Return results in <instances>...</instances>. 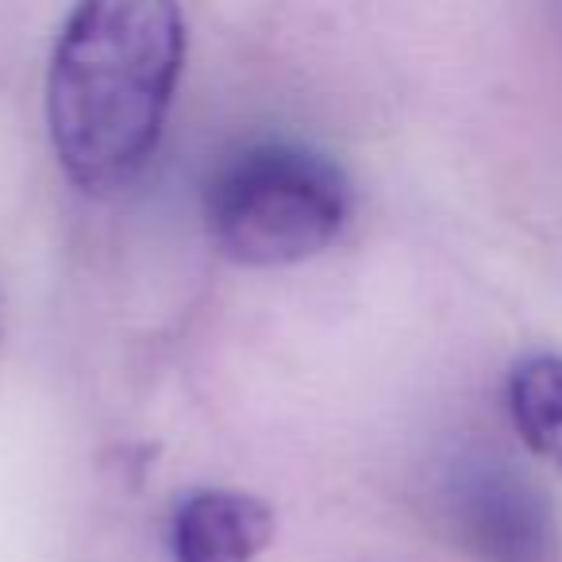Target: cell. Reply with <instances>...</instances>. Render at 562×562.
<instances>
[{"instance_id":"4","label":"cell","mask_w":562,"mask_h":562,"mask_svg":"<svg viewBox=\"0 0 562 562\" xmlns=\"http://www.w3.org/2000/svg\"><path fill=\"white\" fill-rule=\"evenodd\" d=\"M273 539V513L255 493L196 490L173 508V562H255Z\"/></svg>"},{"instance_id":"3","label":"cell","mask_w":562,"mask_h":562,"mask_svg":"<svg viewBox=\"0 0 562 562\" xmlns=\"http://www.w3.org/2000/svg\"><path fill=\"white\" fill-rule=\"evenodd\" d=\"M454 536L482 562H547L554 516L539 485L501 459H467L447 477Z\"/></svg>"},{"instance_id":"5","label":"cell","mask_w":562,"mask_h":562,"mask_svg":"<svg viewBox=\"0 0 562 562\" xmlns=\"http://www.w3.org/2000/svg\"><path fill=\"white\" fill-rule=\"evenodd\" d=\"M505 405L516 436L562 474V351H531L508 367Z\"/></svg>"},{"instance_id":"2","label":"cell","mask_w":562,"mask_h":562,"mask_svg":"<svg viewBox=\"0 0 562 562\" xmlns=\"http://www.w3.org/2000/svg\"><path fill=\"white\" fill-rule=\"evenodd\" d=\"M355 209L347 173L301 143H258L209 186V235L243 266H293L328 250Z\"/></svg>"},{"instance_id":"1","label":"cell","mask_w":562,"mask_h":562,"mask_svg":"<svg viewBox=\"0 0 562 562\" xmlns=\"http://www.w3.org/2000/svg\"><path fill=\"white\" fill-rule=\"evenodd\" d=\"M181 63L186 16L170 0H93L70 12L47 74V124L81 189L112 193L150 162Z\"/></svg>"}]
</instances>
